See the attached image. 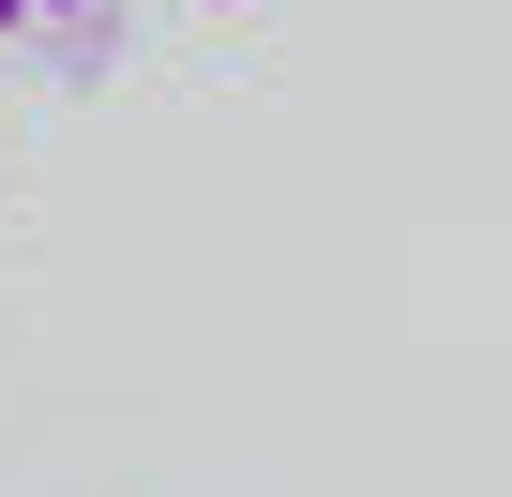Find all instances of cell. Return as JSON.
Listing matches in <instances>:
<instances>
[{"label": "cell", "mask_w": 512, "mask_h": 497, "mask_svg": "<svg viewBox=\"0 0 512 497\" xmlns=\"http://www.w3.org/2000/svg\"><path fill=\"white\" fill-rule=\"evenodd\" d=\"M91 0H0V31H76Z\"/></svg>", "instance_id": "cell-1"}, {"label": "cell", "mask_w": 512, "mask_h": 497, "mask_svg": "<svg viewBox=\"0 0 512 497\" xmlns=\"http://www.w3.org/2000/svg\"><path fill=\"white\" fill-rule=\"evenodd\" d=\"M211 16H241V0H211Z\"/></svg>", "instance_id": "cell-2"}]
</instances>
